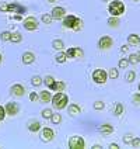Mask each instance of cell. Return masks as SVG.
Instances as JSON below:
<instances>
[{
    "mask_svg": "<svg viewBox=\"0 0 140 149\" xmlns=\"http://www.w3.org/2000/svg\"><path fill=\"white\" fill-rule=\"evenodd\" d=\"M108 11H109L111 16H115V17L122 16V14L125 13V4L121 1V0H114V1L109 3Z\"/></svg>",
    "mask_w": 140,
    "mask_h": 149,
    "instance_id": "obj_2",
    "label": "cell"
},
{
    "mask_svg": "<svg viewBox=\"0 0 140 149\" xmlns=\"http://www.w3.org/2000/svg\"><path fill=\"white\" fill-rule=\"evenodd\" d=\"M102 1H108V0H102Z\"/></svg>",
    "mask_w": 140,
    "mask_h": 149,
    "instance_id": "obj_52",
    "label": "cell"
},
{
    "mask_svg": "<svg viewBox=\"0 0 140 149\" xmlns=\"http://www.w3.org/2000/svg\"><path fill=\"white\" fill-rule=\"evenodd\" d=\"M66 55L67 58H72V59H81L84 56V52L80 48H70V49H67Z\"/></svg>",
    "mask_w": 140,
    "mask_h": 149,
    "instance_id": "obj_9",
    "label": "cell"
},
{
    "mask_svg": "<svg viewBox=\"0 0 140 149\" xmlns=\"http://www.w3.org/2000/svg\"><path fill=\"white\" fill-rule=\"evenodd\" d=\"M134 77H136V73H134L133 70H130V72H128V73H126V82L132 83L133 80H134Z\"/></svg>",
    "mask_w": 140,
    "mask_h": 149,
    "instance_id": "obj_31",
    "label": "cell"
},
{
    "mask_svg": "<svg viewBox=\"0 0 140 149\" xmlns=\"http://www.w3.org/2000/svg\"><path fill=\"white\" fill-rule=\"evenodd\" d=\"M132 139H133V135H130V134H126L123 136V142L125 143H130L132 142Z\"/></svg>",
    "mask_w": 140,
    "mask_h": 149,
    "instance_id": "obj_38",
    "label": "cell"
},
{
    "mask_svg": "<svg viewBox=\"0 0 140 149\" xmlns=\"http://www.w3.org/2000/svg\"><path fill=\"white\" fill-rule=\"evenodd\" d=\"M49 3H55V1H58V0H48Z\"/></svg>",
    "mask_w": 140,
    "mask_h": 149,
    "instance_id": "obj_48",
    "label": "cell"
},
{
    "mask_svg": "<svg viewBox=\"0 0 140 149\" xmlns=\"http://www.w3.org/2000/svg\"><path fill=\"white\" fill-rule=\"evenodd\" d=\"M23 25H24L25 30H28V31H35V30L38 28V20H37L35 17L30 16L23 21Z\"/></svg>",
    "mask_w": 140,
    "mask_h": 149,
    "instance_id": "obj_5",
    "label": "cell"
},
{
    "mask_svg": "<svg viewBox=\"0 0 140 149\" xmlns=\"http://www.w3.org/2000/svg\"><path fill=\"white\" fill-rule=\"evenodd\" d=\"M4 117H6V111H4V107H1V106H0V121H3V120H4Z\"/></svg>",
    "mask_w": 140,
    "mask_h": 149,
    "instance_id": "obj_41",
    "label": "cell"
},
{
    "mask_svg": "<svg viewBox=\"0 0 140 149\" xmlns=\"http://www.w3.org/2000/svg\"><path fill=\"white\" fill-rule=\"evenodd\" d=\"M129 66V61L128 59H121L119 61V68L121 69H125V68H128Z\"/></svg>",
    "mask_w": 140,
    "mask_h": 149,
    "instance_id": "obj_36",
    "label": "cell"
},
{
    "mask_svg": "<svg viewBox=\"0 0 140 149\" xmlns=\"http://www.w3.org/2000/svg\"><path fill=\"white\" fill-rule=\"evenodd\" d=\"M50 121L53 123V124H60V121H62V116L60 114H52V117H50Z\"/></svg>",
    "mask_w": 140,
    "mask_h": 149,
    "instance_id": "obj_27",
    "label": "cell"
},
{
    "mask_svg": "<svg viewBox=\"0 0 140 149\" xmlns=\"http://www.w3.org/2000/svg\"><path fill=\"white\" fill-rule=\"evenodd\" d=\"M108 25L111 27V28H116V27H119V18L115 16L109 17L108 18Z\"/></svg>",
    "mask_w": 140,
    "mask_h": 149,
    "instance_id": "obj_22",
    "label": "cell"
},
{
    "mask_svg": "<svg viewBox=\"0 0 140 149\" xmlns=\"http://www.w3.org/2000/svg\"><path fill=\"white\" fill-rule=\"evenodd\" d=\"M39 99H41L42 103H49L50 99H52V94H50V91L43 90V91H41V94H39Z\"/></svg>",
    "mask_w": 140,
    "mask_h": 149,
    "instance_id": "obj_21",
    "label": "cell"
},
{
    "mask_svg": "<svg viewBox=\"0 0 140 149\" xmlns=\"http://www.w3.org/2000/svg\"><path fill=\"white\" fill-rule=\"evenodd\" d=\"M32 62H35V55L32 52H24L23 55V63L24 65H31Z\"/></svg>",
    "mask_w": 140,
    "mask_h": 149,
    "instance_id": "obj_14",
    "label": "cell"
},
{
    "mask_svg": "<svg viewBox=\"0 0 140 149\" xmlns=\"http://www.w3.org/2000/svg\"><path fill=\"white\" fill-rule=\"evenodd\" d=\"M0 11H3V13H7V4L1 3V4H0Z\"/></svg>",
    "mask_w": 140,
    "mask_h": 149,
    "instance_id": "obj_43",
    "label": "cell"
},
{
    "mask_svg": "<svg viewBox=\"0 0 140 149\" xmlns=\"http://www.w3.org/2000/svg\"><path fill=\"white\" fill-rule=\"evenodd\" d=\"M136 55H137V59H139V62H140V52H137Z\"/></svg>",
    "mask_w": 140,
    "mask_h": 149,
    "instance_id": "obj_47",
    "label": "cell"
},
{
    "mask_svg": "<svg viewBox=\"0 0 140 149\" xmlns=\"http://www.w3.org/2000/svg\"><path fill=\"white\" fill-rule=\"evenodd\" d=\"M52 20H53V18H52L50 14H43V16H42V23H43V24H50Z\"/></svg>",
    "mask_w": 140,
    "mask_h": 149,
    "instance_id": "obj_32",
    "label": "cell"
},
{
    "mask_svg": "<svg viewBox=\"0 0 140 149\" xmlns=\"http://www.w3.org/2000/svg\"><path fill=\"white\" fill-rule=\"evenodd\" d=\"M53 136H55V132H53V130L52 128H42L41 131V139L42 142H50L53 139Z\"/></svg>",
    "mask_w": 140,
    "mask_h": 149,
    "instance_id": "obj_8",
    "label": "cell"
},
{
    "mask_svg": "<svg viewBox=\"0 0 140 149\" xmlns=\"http://www.w3.org/2000/svg\"><path fill=\"white\" fill-rule=\"evenodd\" d=\"M65 87H66L65 82L55 80V82H53V84H52V87H50V90H53V91H63V90H65Z\"/></svg>",
    "mask_w": 140,
    "mask_h": 149,
    "instance_id": "obj_16",
    "label": "cell"
},
{
    "mask_svg": "<svg viewBox=\"0 0 140 149\" xmlns=\"http://www.w3.org/2000/svg\"><path fill=\"white\" fill-rule=\"evenodd\" d=\"M80 111H81V108H80V106H77V104H70L69 106V114L72 117H76L77 114H80Z\"/></svg>",
    "mask_w": 140,
    "mask_h": 149,
    "instance_id": "obj_18",
    "label": "cell"
},
{
    "mask_svg": "<svg viewBox=\"0 0 140 149\" xmlns=\"http://www.w3.org/2000/svg\"><path fill=\"white\" fill-rule=\"evenodd\" d=\"M53 82H55V79H53V76H46L45 79H43V83L48 86V87H52V84H53Z\"/></svg>",
    "mask_w": 140,
    "mask_h": 149,
    "instance_id": "obj_29",
    "label": "cell"
},
{
    "mask_svg": "<svg viewBox=\"0 0 140 149\" xmlns=\"http://www.w3.org/2000/svg\"><path fill=\"white\" fill-rule=\"evenodd\" d=\"M104 107H105V104H104L102 101H99V100L94 103V108H95V110H102Z\"/></svg>",
    "mask_w": 140,
    "mask_h": 149,
    "instance_id": "obj_37",
    "label": "cell"
},
{
    "mask_svg": "<svg viewBox=\"0 0 140 149\" xmlns=\"http://www.w3.org/2000/svg\"><path fill=\"white\" fill-rule=\"evenodd\" d=\"M27 127H28V130H30L31 132H38V131L41 130V123L37 121V120H31Z\"/></svg>",
    "mask_w": 140,
    "mask_h": 149,
    "instance_id": "obj_13",
    "label": "cell"
},
{
    "mask_svg": "<svg viewBox=\"0 0 140 149\" xmlns=\"http://www.w3.org/2000/svg\"><path fill=\"white\" fill-rule=\"evenodd\" d=\"M50 16H52V18H55V20H62L63 17L66 16V10L63 7H53Z\"/></svg>",
    "mask_w": 140,
    "mask_h": 149,
    "instance_id": "obj_10",
    "label": "cell"
},
{
    "mask_svg": "<svg viewBox=\"0 0 140 149\" xmlns=\"http://www.w3.org/2000/svg\"><path fill=\"white\" fill-rule=\"evenodd\" d=\"M38 99H39V97H38V94H37L35 91H32V93L30 94V100H31L32 103H37V101H38Z\"/></svg>",
    "mask_w": 140,
    "mask_h": 149,
    "instance_id": "obj_39",
    "label": "cell"
},
{
    "mask_svg": "<svg viewBox=\"0 0 140 149\" xmlns=\"http://www.w3.org/2000/svg\"><path fill=\"white\" fill-rule=\"evenodd\" d=\"M112 44H114V41H112V38L111 37H108V35H104V37H101L98 41V47L99 49H109L111 47H112Z\"/></svg>",
    "mask_w": 140,
    "mask_h": 149,
    "instance_id": "obj_6",
    "label": "cell"
},
{
    "mask_svg": "<svg viewBox=\"0 0 140 149\" xmlns=\"http://www.w3.org/2000/svg\"><path fill=\"white\" fill-rule=\"evenodd\" d=\"M50 101H52L53 108H56V110H63V108H66L67 103H69V97H67L63 91H56V94L52 96Z\"/></svg>",
    "mask_w": 140,
    "mask_h": 149,
    "instance_id": "obj_1",
    "label": "cell"
},
{
    "mask_svg": "<svg viewBox=\"0 0 140 149\" xmlns=\"http://www.w3.org/2000/svg\"><path fill=\"white\" fill-rule=\"evenodd\" d=\"M128 49H129V47H128V45H122V48H121V51H122V52H128Z\"/></svg>",
    "mask_w": 140,
    "mask_h": 149,
    "instance_id": "obj_45",
    "label": "cell"
},
{
    "mask_svg": "<svg viewBox=\"0 0 140 149\" xmlns=\"http://www.w3.org/2000/svg\"><path fill=\"white\" fill-rule=\"evenodd\" d=\"M133 1H139V0H133Z\"/></svg>",
    "mask_w": 140,
    "mask_h": 149,
    "instance_id": "obj_50",
    "label": "cell"
},
{
    "mask_svg": "<svg viewBox=\"0 0 140 149\" xmlns=\"http://www.w3.org/2000/svg\"><path fill=\"white\" fill-rule=\"evenodd\" d=\"M81 28H83V20H80V18L77 17V21H76V24H74L73 30L74 31H80Z\"/></svg>",
    "mask_w": 140,
    "mask_h": 149,
    "instance_id": "obj_33",
    "label": "cell"
},
{
    "mask_svg": "<svg viewBox=\"0 0 140 149\" xmlns=\"http://www.w3.org/2000/svg\"><path fill=\"white\" fill-rule=\"evenodd\" d=\"M52 114H53V113H52V110H50V108H45V110H42V114H41V116L43 117L45 120H50Z\"/></svg>",
    "mask_w": 140,
    "mask_h": 149,
    "instance_id": "obj_26",
    "label": "cell"
},
{
    "mask_svg": "<svg viewBox=\"0 0 140 149\" xmlns=\"http://www.w3.org/2000/svg\"><path fill=\"white\" fill-rule=\"evenodd\" d=\"M139 91H140V84H139Z\"/></svg>",
    "mask_w": 140,
    "mask_h": 149,
    "instance_id": "obj_51",
    "label": "cell"
},
{
    "mask_svg": "<svg viewBox=\"0 0 140 149\" xmlns=\"http://www.w3.org/2000/svg\"><path fill=\"white\" fill-rule=\"evenodd\" d=\"M122 113H123V106H122L121 103H118L115 107V116H121Z\"/></svg>",
    "mask_w": 140,
    "mask_h": 149,
    "instance_id": "obj_35",
    "label": "cell"
},
{
    "mask_svg": "<svg viewBox=\"0 0 140 149\" xmlns=\"http://www.w3.org/2000/svg\"><path fill=\"white\" fill-rule=\"evenodd\" d=\"M66 59H67L66 52H59V54H56V56H55V61H56L58 63H65Z\"/></svg>",
    "mask_w": 140,
    "mask_h": 149,
    "instance_id": "obj_24",
    "label": "cell"
},
{
    "mask_svg": "<svg viewBox=\"0 0 140 149\" xmlns=\"http://www.w3.org/2000/svg\"><path fill=\"white\" fill-rule=\"evenodd\" d=\"M52 48L56 49V51H62L63 48H65V44H63L62 40H55V41L52 42Z\"/></svg>",
    "mask_w": 140,
    "mask_h": 149,
    "instance_id": "obj_23",
    "label": "cell"
},
{
    "mask_svg": "<svg viewBox=\"0 0 140 149\" xmlns=\"http://www.w3.org/2000/svg\"><path fill=\"white\" fill-rule=\"evenodd\" d=\"M130 143H132L133 146H140V139H139V138H133Z\"/></svg>",
    "mask_w": 140,
    "mask_h": 149,
    "instance_id": "obj_42",
    "label": "cell"
},
{
    "mask_svg": "<svg viewBox=\"0 0 140 149\" xmlns=\"http://www.w3.org/2000/svg\"><path fill=\"white\" fill-rule=\"evenodd\" d=\"M3 62V56H1V54H0V63Z\"/></svg>",
    "mask_w": 140,
    "mask_h": 149,
    "instance_id": "obj_49",
    "label": "cell"
},
{
    "mask_svg": "<svg viewBox=\"0 0 140 149\" xmlns=\"http://www.w3.org/2000/svg\"><path fill=\"white\" fill-rule=\"evenodd\" d=\"M108 76H109L111 79H118V76H119V72H118V69H115V68L109 69V73H108Z\"/></svg>",
    "mask_w": 140,
    "mask_h": 149,
    "instance_id": "obj_28",
    "label": "cell"
},
{
    "mask_svg": "<svg viewBox=\"0 0 140 149\" xmlns=\"http://www.w3.org/2000/svg\"><path fill=\"white\" fill-rule=\"evenodd\" d=\"M25 8L18 4H7V13H24Z\"/></svg>",
    "mask_w": 140,
    "mask_h": 149,
    "instance_id": "obj_15",
    "label": "cell"
},
{
    "mask_svg": "<svg viewBox=\"0 0 140 149\" xmlns=\"http://www.w3.org/2000/svg\"><path fill=\"white\" fill-rule=\"evenodd\" d=\"M11 93H13L14 96H17V97H23L25 94V87L23 84H13Z\"/></svg>",
    "mask_w": 140,
    "mask_h": 149,
    "instance_id": "obj_12",
    "label": "cell"
},
{
    "mask_svg": "<svg viewBox=\"0 0 140 149\" xmlns=\"http://www.w3.org/2000/svg\"><path fill=\"white\" fill-rule=\"evenodd\" d=\"M10 41L13 42V44H18V42H21L23 41V35H21V33H18V31L11 33V35H10Z\"/></svg>",
    "mask_w": 140,
    "mask_h": 149,
    "instance_id": "obj_19",
    "label": "cell"
},
{
    "mask_svg": "<svg viewBox=\"0 0 140 149\" xmlns=\"http://www.w3.org/2000/svg\"><path fill=\"white\" fill-rule=\"evenodd\" d=\"M109 148L111 149H119V145H118V143H111V145H109Z\"/></svg>",
    "mask_w": 140,
    "mask_h": 149,
    "instance_id": "obj_44",
    "label": "cell"
},
{
    "mask_svg": "<svg viewBox=\"0 0 140 149\" xmlns=\"http://www.w3.org/2000/svg\"><path fill=\"white\" fill-rule=\"evenodd\" d=\"M76 21H77V17L76 16H65L63 17V27H65V28H72V30H73Z\"/></svg>",
    "mask_w": 140,
    "mask_h": 149,
    "instance_id": "obj_11",
    "label": "cell"
},
{
    "mask_svg": "<svg viewBox=\"0 0 140 149\" xmlns=\"http://www.w3.org/2000/svg\"><path fill=\"white\" fill-rule=\"evenodd\" d=\"M107 79H108V73L104 69H95L92 72V80L95 83H98V84H104L107 82Z\"/></svg>",
    "mask_w": 140,
    "mask_h": 149,
    "instance_id": "obj_3",
    "label": "cell"
},
{
    "mask_svg": "<svg viewBox=\"0 0 140 149\" xmlns=\"http://www.w3.org/2000/svg\"><path fill=\"white\" fill-rule=\"evenodd\" d=\"M10 35H11V33L3 31V33L0 34V40H1V41H10Z\"/></svg>",
    "mask_w": 140,
    "mask_h": 149,
    "instance_id": "obj_34",
    "label": "cell"
},
{
    "mask_svg": "<svg viewBox=\"0 0 140 149\" xmlns=\"http://www.w3.org/2000/svg\"><path fill=\"white\" fill-rule=\"evenodd\" d=\"M31 83H32V86L38 87V86H41L42 83H43V79H42L41 76H34L32 79H31Z\"/></svg>",
    "mask_w": 140,
    "mask_h": 149,
    "instance_id": "obj_25",
    "label": "cell"
},
{
    "mask_svg": "<svg viewBox=\"0 0 140 149\" xmlns=\"http://www.w3.org/2000/svg\"><path fill=\"white\" fill-rule=\"evenodd\" d=\"M133 103H134V104H137V106L140 104V93H137V94H134V96H133Z\"/></svg>",
    "mask_w": 140,
    "mask_h": 149,
    "instance_id": "obj_40",
    "label": "cell"
},
{
    "mask_svg": "<svg viewBox=\"0 0 140 149\" xmlns=\"http://www.w3.org/2000/svg\"><path fill=\"white\" fill-rule=\"evenodd\" d=\"M4 111H6V116L14 117V116L18 114L20 107H18V104H17V103H7V104H6V107H4Z\"/></svg>",
    "mask_w": 140,
    "mask_h": 149,
    "instance_id": "obj_7",
    "label": "cell"
},
{
    "mask_svg": "<svg viewBox=\"0 0 140 149\" xmlns=\"http://www.w3.org/2000/svg\"><path fill=\"white\" fill-rule=\"evenodd\" d=\"M99 132L104 134V135H109V134L114 132V127H112V125H109V124L101 125V127H99Z\"/></svg>",
    "mask_w": 140,
    "mask_h": 149,
    "instance_id": "obj_17",
    "label": "cell"
},
{
    "mask_svg": "<svg viewBox=\"0 0 140 149\" xmlns=\"http://www.w3.org/2000/svg\"><path fill=\"white\" fill-rule=\"evenodd\" d=\"M128 42H129L130 45H139L140 44V35H137V34H130V35L128 37Z\"/></svg>",
    "mask_w": 140,
    "mask_h": 149,
    "instance_id": "obj_20",
    "label": "cell"
},
{
    "mask_svg": "<svg viewBox=\"0 0 140 149\" xmlns=\"http://www.w3.org/2000/svg\"><path fill=\"white\" fill-rule=\"evenodd\" d=\"M129 63H132V65H136V63H139V59H137V55L136 54H132V55H129Z\"/></svg>",
    "mask_w": 140,
    "mask_h": 149,
    "instance_id": "obj_30",
    "label": "cell"
},
{
    "mask_svg": "<svg viewBox=\"0 0 140 149\" xmlns=\"http://www.w3.org/2000/svg\"><path fill=\"white\" fill-rule=\"evenodd\" d=\"M84 146H86V142L81 136L74 135L69 139V148L70 149H84Z\"/></svg>",
    "mask_w": 140,
    "mask_h": 149,
    "instance_id": "obj_4",
    "label": "cell"
},
{
    "mask_svg": "<svg viewBox=\"0 0 140 149\" xmlns=\"http://www.w3.org/2000/svg\"><path fill=\"white\" fill-rule=\"evenodd\" d=\"M14 20H21V16H18V14H17V16H14Z\"/></svg>",
    "mask_w": 140,
    "mask_h": 149,
    "instance_id": "obj_46",
    "label": "cell"
}]
</instances>
